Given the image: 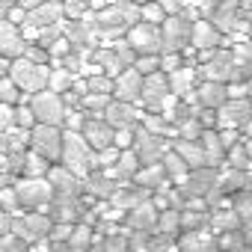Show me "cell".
<instances>
[{
	"mask_svg": "<svg viewBox=\"0 0 252 252\" xmlns=\"http://www.w3.org/2000/svg\"><path fill=\"white\" fill-rule=\"evenodd\" d=\"M60 163L71 169L77 178H89L95 166V149L83 140L80 131H63V158Z\"/></svg>",
	"mask_w": 252,
	"mask_h": 252,
	"instance_id": "6da1fadb",
	"label": "cell"
},
{
	"mask_svg": "<svg viewBox=\"0 0 252 252\" xmlns=\"http://www.w3.org/2000/svg\"><path fill=\"white\" fill-rule=\"evenodd\" d=\"M48 74H51V65L33 63V60H27V57H18V60H12V65H9V80L21 89V95H24V92L36 95V92L48 89Z\"/></svg>",
	"mask_w": 252,
	"mask_h": 252,
	"instance_id": "7a4b0ae2",
	"label": "cell"
},
{
	"mask_svg": "<svg viewBox=\"0 0 252 252\" xmlns=\"http://www.w3.org/2000/svg\"><path fill=\"white\" fill-rule=\"evenodd\" d=\"M190 33H193V18H190V12L166 15V21L160 24L163 51H169V54H181L184 48H190ZM163 51H160V54H163Z\"/></svg>",
	"mask_w": 252,
	"mask_h": 252,
	"instance_id": "3957f363",
	"label": "cell"
},
{
	"mask_svg": "<svg viewBox=\"0 0 252 252\" xmlns=\"http://www.w3.org/2000/svg\"><path fill=\"white\" fill-rule=\"evenodd\" d=\"M30 152L42 155L48 163H57L63 158V131L57 128V125L36 122L30 128Z\"/></svg>",
	"mask_w": 252,
	"mask_h": 252,
	"instance_id": "277c9868",
	"label": "cell"
},
{
	"mask_svg": "<svg viewBox=\"0 0 252 252\" xmlns=\"http://www.w3.org/2000/svg\"><path fill=\"white\" fill-rule=\"evenodd\" d=\"M15 193H18L21 211H42L45 214V208L54 199V187L48 184V178H21L15 184Z\"/></svg>",
	"mask_w": 252,
	"mask_h": 252,
	"instance_id": "5b68a950",
	"label": "cell"
},
{
	"mask_svg": "<svg viewBox=\"0 0 252 252\" xmlns=\"http://www.w3.org/2000/svg\"><path fill=\"white\" fill-rule=\"evenodd\" d=\"M30 110H33L36 122H42V125H57L60 128L63 119H65V101H63V95H57L51 89L36 92L30 98Z\"/></svg>",
	"mask_w": 252,
	"mask_h": 252,
	"instance_id": "8992f818",
	"label": "cell"
},
{
	"mask_svg": "<svg viewBox=\"0 0 252 252\" xmlns=\"http://www.w3.org/2000/svg\"><path fill=\"white\" fill-rule=\"evenodd\" d=\"M190 48H196V51L202 54V51H217V48H234V42H231L220 27H214L208 18H202V21H193Z\"/></svg>",
	"mask_w": 252,
	"mask_h": 252,
	"instance_id": "52a82bcc",
	"label": "cell"
},
{
	"mask_svg": "<svg viewBox=\"0 0 252 252\" xmlns=\"http://www.w3.org/2000/svg\"><path fill=\"white\" fill-rule=\"evenodd\" d=\"M128 45L137 51V54H160L163 51V39H160V24H149V21H140L134 27H128Z\"/></svg>",
	"mask_w": 252,
	"mask_h": 252,
	"instance_id": "ba28073f",
	"label": "cell"
},
{
	"mask_svg": "<svg viewBox=\"0 0 252 252\" xmlns=\"http://www.w3.org/2000/svg\"><path fill=\"white\" fill-rule=\"evenodd\" d=\"M131 149L137 152V158H140L143 166L160 163L163 155H166L163 137H158V134H152V131H146V128H134V146H131Z\"/></svg>",
	"mask_w": 252,
	"mask_h": 252,
	"instance_id": "9c48e42d",
	"label": "cell"
},
{
	"mask_svg": "<svg viewBox=\"0 0 252 252\" xmlns=\"http://www.w3.org/2000/svg\"><path fill=\"white\" fill-rule=\"evenodd\" d=\"M158 217H160L158 205L146 199L143 205L128 211V217H125V228H128L131 234H158Z\"/></svg>",
	"mask_w": 252,
	"mask_h": 252,
	"instance_id": "30bf717a",
	"label": "cell"
},
{
	"mask_svg": "<svg viewBox=\"0 0 252 252\" xmlns=\"http://www.w3.org/2000/svg\"><path fill=\"white\" fill-rule=\"evenodd\" d=\"M140 95H143V74H140L134 65L116 74V80H113V98H116V101L137 104Z\"/></svg>",
	"mask_w": 252,
	"mask_h": 252,
	"instance_id": "8fae6325",
	"label": "cell"
},
{
	"mask_svg": "<svg viewBox=\"0 0 252 252\" xmlns=\"http://www.w3.org/2000/svg\"><path fill=\"white\" fill-rule=\"evenodd\" d=\"M63 36L74 48H86V45L98 42V27L89 18H63Z\"/></svg>",
	"mask_w": 252,
	"mask_h": 252,
	"instance_id": "7c38bea8",
	"label": "cell"
},
{
	"mask_svg": "<svg viewBox=\"0 0 252 252\" xmlns=\"http://www.w3.org/2000/svg\"><path fill=\"white\" fill-rule=\"evenodd\" d=\"M83 140L98 152V149H107V146H113V134H116V128L104 119V116H86V122H83Z\"/></svg>",
	"mask_w": 252,
	"mask_h": 252,
	"instance_id": "4fadbf2b",
	"label": "cell"
},
{
	"mask_svg": "<svg viewBox=\"0 0 252 252\" xmlns=\"http://www.w3.org/2000/svg\"><path fill=\"white\" fill-rule=\"evenodd\" d=\"M24 54H27V39L21 36L18 24L0 18V57L18 60V57H24Z\"/></svg>",
	"mask_w": 252,
	"mask_h": 252,
	"instance_id": "5bb4252c",
	"label": "cell"
},
{
	"mask_svg": "<svg viewBox=\"0 0 252 252\" xmlns=\"http://www.w3.org/2000/svg\"><path fill=\"white\" fill-rule=\"evenodd\" d=\"M193 101L202 107V110H220L225 101H228V83H220V80H202L193 92Z\"/></svg>",
	"mask_w": 252,
	"mask_h": 252,
	"instance_id": "9a60e30c",
	"label": "cell"
},
{
	"mask_svg": "<svg viewBox=\"0 0 252 252\" xmlns=\"http://www.w3.org/2000/svg\"><path fill=\"white\" fill-rule=\"evenodd\" d=\"M104 119L113 125V128H137V122L143 119V113L137 110V104H128V101H110V107L104 110Z\"/></svg>",
	"mask_w": 252,
	"mask_h": 252,
	"instance_id": "2e32d148",
	"label": "cell"
},
{
	"mask_svg": "<svg viewBox=\"0 0 252 252\" xmlns=\"http://www.w3.org/2000/svg\"><path fill=\"white\" fill-rule=\"evenodd\" d=\"M217 184H220V172L211 169V166H199V169H190V178H187L184 190H187L190 196L208 199V196L217 190Z\"/></svg>",
	"mask_w": 252,
	"mask_h": 252,
	"instance_id": "e0dca14e",
	"label": "cell"
},
{
	"mask_svg": "<svg viewBox=\"0 0 252 252\" xmlns=\"http://www.w3.org/2000/svg\"><path fill=\"white\" fill-rule=\"evenodd\" d=\"M166 80H169V92L175 95V98H181V101H187V98H193V92H196V80H199V71L193 68V65H181L178 71H172V74H166Z\"/></svg>",
	"mask_w": 252,
	"mask_h": 252,
	"instance_id": "ac0fdd59",
	"label": "cell"
},
{
	"mask_svg": "<svg viewBox=\"0 0 252 252\" xmlns=\"http://www.w3.org/2000/svg\"><path fill=\"white\" fill-rule=\"evenodd\" d=\"M65 18V9L63 3H57V0H45L42 6H36L33 12H27V21L30 27H54V24H63Z\"/></svg>",
	"mask_w": 252,
	"mask_h": 252,
	"instance_id": "d6986e66",
	"label": "cell"
},
{
	"mask_svg": "<svg viewBox=\"0 0 252 252\" xmlns=\"http://www.w3.org/2000/svg\"><path fill=\"white\" fill-rule=\"evenodd\" d=\"M146 199H149V190H143L140 184H128V187L119 184V190L110 196V205L119 208L122 214H128V211H134L137 205H143Z\"/></svg>",
	"mask_w": 252,
	"mask_h": 252,
	"instance_id": "ffe728a7",
	"label": "cell"
},
{
	"mask_svg": "<svg viewBox=\"0 0 252 252\" xmlns=\"http://www.w3.org/2000/svg\"><path fill=\"white\" fill-rule=\"evenodd\" d=\"M45 178H48V184L54 187V193H60V196H77V175H74L71 169L51 163V169H48Z\"/></svg>",
	"mask_w": 252,
	"mask_h": 252,
	"instance_id": "44dd1931",
	"label": "cell"
},
{
	"mask_svg": "<svg viewBox=\"0 0 252 252\" xmlns=\"http://www.w3.org/2000/svg\"><path fill=\"white\" fill-rule=\"evenodd\" d=\"M166 181H169V178H166V169H163V163L140 166V172L134 175V184H140V187H143V190H149V193L160 190V187H163Z\"/></svg>",
	"mask_w": 252,
	"mask_h": 252,
	"instance_id": "7402d4cb",
	"label": "cell"
},
{
	"mask_svg": "<svg viewBox=\"0 0 252 252\" xmlns=\"http://www.w3.org/2000/svg\"><path fill=\"white\" fill-rule=\"evenodd\" d=\"M92 65H98V71H104V74H110V77H116L119 71L128 68V65L122 63V57L116 54L113 45H110V48H98V51L92 54Z\"/></svg>",
	"mask_w": 252,
	"mask_h": 252,
	"instance_id": "603a6c76",
	"label": "cell"
},
{
	"mask_svg": "<svg viewBox=\"0 0 252 252\" xmlns=\"http://www.w3.org/2000/svg\"><path fill=\"white\" fill-rule=\"evenodd\" d=\"M140 158H137V152L134 149H125L122 155H119V163L110 169V175L116 178V181H134V175L140 172Z\"/></svg>",
	"mask_w": 252,
	"mask_h": 252,
	"instance_id": "cb8c5ba5",
	"label": "cell"
},
{
	"mask_svg": "<svg viewBox=\"0 0 252 252\" xmlns=\"http://www.w3.org/2000/svg\"><path fill=\"white\" fill-rule=\"evenodd\" d=\"M175 152L181 155V160H184L190 169L208 166V160H205V149H202L199 140H175Z\"/></svg>",
	"mask_w": 252,
	"mask_h": 252,
	"instance_id": "d4e9b609",
	"label": "cell"
},
{
	"mask_svg": "<svg viewBox=\"0 0 252 252\" xmlns=\"http://www.w3.org/2000/svg\"><path fill=\"white\" fill-rule=\"evenodd\" d=\"M163 169H166V178L172 181V184H187V178H190V166L181 160V155L172 149V152H166L163 155Z\"/></svg>",
	"mask_w": 252,
	"mask_h": 252,
	"instance_id": "484cf974",
	"label": "cell"
},
{
	"mask_svg": "<svg viewBox=\"0 0 252 252\" xmlns=\"http://www.w3.org/2000/svg\"><path fill=\"white\" fill-rule=\"evenodd\" d=\"M74 77H77V74H71L65 65H51V74H48V89H51V92H57V95H63V92H68V89H71Z\"/></svg>",
	"mask_w": 252,
	"mask_h": 252,
	"instance_id": "4316f807",
	"label": "cell"
},
{
	"mask_svg": "<svg viewBox=\"0 0 252 252\" xmlns=\"http://www.w3.org/2000/svg\"><path fill=\"white\" fill-rule=\"evenodd\" d=\"M119 184H122V181H116L110 172H107V175L101 172V175H92V178H89V190H92L98 199H107V202H110V196L119 190Z\"/></svg>",
	"mask_w": 252,
	"mask_h": 252,
	"instance_id": "83f0119b",
	"label": "cell"
},
{
	"mask_svg": "<svg viewBox=\"0 0 252 252\" xmlns=\"http://www.w3.org/2000/svg\"><path fill=\"white\" fill-rule=\"evenodd\" d=\"M21 169H24V178H45L51 163L42 155H36V152H24V166Z\"/></svg>",
	"mask_w": 252,
	"mask_h": 252,
	"instance_id": "f1b7e54d",
	"label": "cell"
},
{
	"mask_svg": "<svg viewBox=\"0 0 252 252\" xmlns=\"http://www.w3.org/2000/svg\"><path fill=\"white\" fill-rule=\"evenodd\" d=\"M143 128L152 131V134H158V137H166V134H172V122L163 113H146L143 116Z\"/></svg>",
	"mask_w": 252,
	"mask_h": 252,
	"instance_id": "f546056e",
	"label": "cell"
},
{
	"mask_svg": "<svg viewBox=\"0 0 252 252\" xmlns=\"http://www.w3.org/2000/svg\"><path fill=\"white\" fill-rule=\"evenodd\" d=\"M175 125H178V140H199L202 131H205V128H202V122L196 119V113H190L187 119H178Z\"/></svg>",
	"mask_w": 252,
	"mask_h": 252,
	"instance_id": "4dcf8cb0",
	"label": "cell"
},
{
	"mask_svg": "<svg viewBox=\"0 0 252 252\" xmlns=\"http://www.w3.org/2000/svg\"><path fill=\"white\" fill-rule=\"evenodd\" d=\"M113 80H116V77H110V74H104V71H95V74L86 77V86H89V92L113 95Z\"/></svg>",
	"mask_w": 252,
	"mask_h": 252,
	"instance_id": "1f68e13d",
	"label": "cell"
},
{
	"mask_svg": "<svg viewBox=\"0 0 252 252\" xmlns=\"http://www.w3.org/2000/svg\"><path fill=\"white\" fill-rule=\"evenodd\" d=\"M116 6H119V12H122V18H125V24H128V27H134V24L143 21V6L134 3V0H119Z\"/></svg>",
	"mask_w": 252,
	"mask_h": 252,
	"instance_id": "d6a6232c",
	"label": "cell"
},
{
	"mask_svg": "<svg viewBox=\"0 0 252 252\" xmlns=\"http://www.w3.org/2000/svg\"><path fill=\"white\" fill-rule=\"evenodd\" d=\"M134 68L146 77V74H155V71H160V54H137V60H134Z\"/></svg>",
	"mask_w": 252,
	"mask_h": 252,
	"instance_id": "836d02e7",
	"label": "cell"
},
{
	"mask_svg": "<svg viewBox=\"0 0 252 252\" xmlns=\"http://www.w3.org/2000/svg\"><path fill=\"white\" fill-rule=\"evenodd\" d=\"M24 95H21V89L9 80V74L6 77H0V104H18Z\"/></svg>",
	"mask_w": 252,
	"mask_h": 252,
	"instance_id": "e575fe53",
	"label": "cell"
},
{
	"mask_svg": "<svg viewBox=\"0 0 252 252\" xmlns=\"http://www.w3.org/2000/svg\"><path fill=\"white\" fill-rule=\"evenodd\" d=\"M0 211H9L12 217L21 214V205H18V193H15V187H0Z\"/></svg>",
	"mask_w": 252,
	"mask_h": 252,
	"instance_id": "d590c367",
	"label": "cell"
},
{
	"mask_svg": "<svg viewBox=\"0 0 252 252\" xmlns=\"http://www.w3.org/2000/svg\"><path fill=\"white\" fill-rule=\"evenodd\" d=\"M110 101H113V95H98V92H89V95H83V107L89 110V113H104L107 107H110Z\"/></svg>",
	"mask_w": 252,
	"mask_h": 252,
	"instance_id": "8d00e7d4",
	"label": "cell"
},
{
	"mask_svg": "<svg viewBox=\"0 0 252 252\" xmlns=\"http://www.w3.org/2000/svg\"><path fill=\"white\" fill-rule=\"evenodd\" d=\"M119 149L116 146H107V149H98L95 152V166H101V169H113L116 163H119Z\"/></svg>",
	"mask_w": 252,
	"mask_h": 252,
	"instance_id": "74e56055",
	"label": "cell"
},
{
	"mask_svg": "<svg viewBox=\"0 0 252 252\" xmlns=\"http://www.w3.org/2000/svg\"><path fill=\"white\" fill-rule=\"evenodd\" d=\"M65 18H86V12L92 9V0H63Z\"/></svg>",
	"mask_w": 252,
	"mask_h": 252,
	"instance_id": "f35d334b",
	"label": "cell"
},
{
	"mask_svg": "<svg viewBox=\"0 0 252 252\" xmlns=\"http://www.w3.org/2000/svg\"><path fill=\"white\" fill-rule=\"evenodd\" d=\"M143 21H149V24H163V21H166V9L158 3V0H149V3H143Z\"/></svg>",
	"mask_w": 252,
	"mask_h": 252,
	"instance_id": "ab89813d",
	"label": "cell"
},
{
	"mask_svg": "<svg viewBox=\"0 0 252 252\" xmlns=\"http://www.w3.org/2000/svg\"><path fill=\"white\" fill-rule=\"evenodd\" d=\"M36 125V116H33V110H30V104L24 107V104H18L15 107V128H24V131H30Z\"/></svg>",
	"mask_w": 252,
	"mask_h": 252,
	"instance_id": "60d3db41",
	"label": "cell"
},
{
	"mask_svg": "<svg viewBox=\"0 0 252 252\" xmlns=\"http://www.w3.org/2000/svg\"><path fill=\"white\" fill-rule=\"evenodd\" d=\"M181 65H184V57H181V54H169V51L160 54V71H163V74H172V71H178Z\"/></svg>",
	"mask_w": 252,
	"mask_h": 252,
	"instance_id": "b9f144b4",
	"label": "cell"
},
{
	"mask_svg": "<svg viewBox=\"0 0 252 252\" xmlns=\"http://www.w3.org/2000/svg\"><path fill=\"white\" fill-rule=\"evenodd\" d=\"M15 128V104H0V134Z\"/></svg>",
	"mask_w": 252,
	"mask_h": 252,
	"instance_id": "7bdbcfd3",
	"label": "cell"
},
{
	"mask_svg": "<svg viewBox=\"0 0 252 252\" xmlns=\"http://www.w3.org/2000/svg\"><path fill=\"white\" fill-rule=\"evenodd\" d=\"M113 146H116L119 152L131 149V146H134V128H119V131L113 134Z\"/></svg>",
	"mask_w": 252,
	"mask_h": 252,
	"instance_id": "ee69618b",
	"label": "cell"
},
{
	"mask_svg": "<svg viewBox=\"0 0 252 252\" xmlns=\"http://www.w3.org/2000/svg\"><path fill=\"white\" fill-rule=\"evenodd\" d=\"M83 122H86V116H83L80 110H68V107H65V119H63L65 131H83Z\"/></svg>",
	"mask_w": 252,
	"mask_h": 252,
	"instance_id": "f6af8a7d",
	"label": "cell"
},
{
	"mask_svg": "<svg viewBox=\"0 0 252 252\" xmlns=\"http://www.w3.org/2000/svg\"><path fill=\"white\" fill-rule=\"evenodd\" d=\"M27 60H33V63H42V65H48L51 63V54L45 51V48H39V45H27V54H24Z\"/></svg>",
	"mask_w": 252,
	"mask_h": 252,
	"instance_id": "bcb514c9",
	"label": "cell"
},
{
	"mask_svg": "<svg viewBox=\"0 0 252 252\" xmlns=\"http://www.w3.org/2000/svg\"><path fill=\"white\" fill-rule=\"evenodd\" d=\"M158 3L166 9V15H178V12H184V9H187L190 0H158Z\"/></svg>",
	"mask_w": 252,
	"mask_h": 252,
	"instance_id": "7dc6e473",
	"label": "cell"
},
{
	"mask_svg": "<svg viewBox=\"0 0 252 252\" xmlns=\"http://www.w3.org/2000/svg\"><path fill=\"white\" fill-rule=\"evenodd\" d=\"M6 21H12V24H18V27H21V24L27 21V12H24L21 6H12V9L6 12Z\"/></svg>",
	"mask_w": 252,
	"mask_h": 252,
	"instance_id": "c3c4849f",
	"label": "cell"
},
{
	"mask_svg": "<svg viewBox=\"0 0 252 252\" xmlns=\"http://www.w3.org/2000/svg\"><path fill=\"white\" fill-rule=\"evenodd\" d=\"M45 3V0H15V6H21L24 12H33L36 6H42Z\"/></svg>",
	"mask_w": 252,
	"mask_h": 252,
	"instance_id": "681fc988",
	"label": "cell"
},
{
	"mask_svg": "<svg viewBox=\"0 0 252 252\" xmlns=\"http://www.w3.org/2000/svg\"><path fill=\"white\" fill-rule=\"evenodd\" d=\"M15 6V0H0V18H6V12Z\"/></svg>",
	"mask_w": 252,
	"mask_h": 252,
	"instance_id": "f907efd6",
	"label": "cell"
},
{
	"mask_svg": "<svg viewBox=\"0 0 252 252\" xmlns=\"http://www.w3.org/2000/svg\"><path fill=\"white\" fill-rule=\"evenodd\" d=\"M9 65H12V60L0 57V77H6V74H9Z\"/></svg>",
	"mask_w": 252,
	"mask_h": 252,
	"instance_id": "816d5d0a",
	"label": "cell"
},
{
	"mask_svg": "<svg viewBox=\"0 0 252 252\" xmlns=\"http://www.w3.org/2000/svg\"><path fill=\"white\" fill-rule=\"evenodd\" d=\"M134 3H140V6H143V3H149V0H134Z\"/></svg>",
	"mask_w": 252,
	"mask_h": 252,
	"instance_id": "f5cc1de1",
	"label": "cell"
}]
</instances>
